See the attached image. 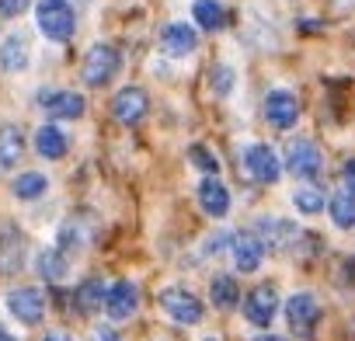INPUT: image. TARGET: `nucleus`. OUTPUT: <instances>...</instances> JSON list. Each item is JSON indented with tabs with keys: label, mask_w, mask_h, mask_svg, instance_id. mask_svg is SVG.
<instances>
[{
	"label": "nucleus",
	"mask_w": 355,
	"mask_h": 341,
	"mask_svg": "<svg viewBox=\"0 0 355 341\" xmlns=\"http://www.w3.org/2000/svg\"><path fill=\"white\" fill-rule=\"evenodd\" d=\"M35 25L49 42H67L77 28V15L67 0H39L35 4Z\"/></svg>",
	"instance_id": "nucleus-1"
},
{
	"label": "nucleus",
	"mask_w": 355,
	"mask_h": 341,
	"mask_svg": "<svg viewBox=\"0 0 355 341\" xmlns=\"http://www.w3.org/2000/svg\"><path fill=\"white\" fill-rule=\"evenodd\" d=\"M119 67H122V53H119L115 46H108V42H98V46L87 49L80 77H84L87 87H105V84L119 73Z\"/></svg>",
	"instance_id": "nucleus-2"
},
{
	"label": "nucleus",
	"mask_w": 355,
	"mask_h": 341,
	"mask_svg": "<svg viewBox=\"0 0 355 341\" xmlns=\"http://www.w3.org/2000/svg\"><path fill=\"white\" fill-rule=\"evenodd\" d=\"M157 303H160V310H164L171 320H178V324H199V320L206 317L202 299H199L196 292L182 289V286H171V289H164V292L157 296Z\"/></svg>",
	"instance_id": "nucleus-3"
},
{
	"label": "nucleus",
	"mask_w": 355,
	"mask_h": 341,
	"mask_svg": "<svg viewBox=\"0 0 355 341\" xmlns=\"http://www.w3.org/2000/svg\"><path fill=\"white\" fill-rule=\"evenodd\" d=\"M244 167L258 185H275L282 178V164H279V157L268 143H251L244 150Z\"/></svg>",
	"instance_id": "nucleus-4"
},
{
	"label": "nucleus",
	"mask_w": 355,
	"mask_h": 341,
	"mask_svg": "<svg viewBox=\"0 0 355 341\" xmlns=\"http://www.w3.org/2000/svg\"><path fill=\"white\" fill-rule=\"evenodd\" d=\"M320 167H324V157H320V150L310 143V139H293L289 146H286V170L293 178H317L320 175Z\"/></svg>",
	"instance_id": "nucleus-5"
},
{
	"label": "nucleus",
	"mask_w": 355,
	"mask_h": 341,
	"mask_svg": "<svg viewBox=\"0 0 355 341\" xmlns=\"http://www.w3.org/2000/svg\"><path fill=\"white\" fill-rule=\"evenodd\" d=\"M265 122L272 129H293L300 122V98L293 91H282V87L268 91L265 94Z\"/></svg>",
	"instance_id": "nucleus-6"
},
{
	"label": "nucleus",
	"mask_w": 355,
	"mask_h": 341,
	"mask_svg": "<svg viewBox=\"0 0 355 341\" xmlns=\"http://www.w3.org/2000/svg\"><path fill=\"white\" fill-rule=\"evenodd\" d=\"M286 320H289L293 334H300V338H313V327H317V320H320V306H317V299H313L310 292H296V296H289V299H286Z\"/></svg>",
	"instance_id": "nucleus-7"
},
{
	"label": "nucleus",
	"mask_w": 355,
	"mask_h": 341,
	"mask_svg": "<svg viewBox=\"0 0 355 341\" xmlns=\"http://www.w3.org/2000/svg\"><path fill=\"white\" fill-rule=\"evenodd\" d=\"M275 313H279V292H275V286H268V282L254 286L248 292V299H244V317L254 327H268L275 320Z\"/></svg>",
	"instance_id": "nucleus-8"
},
{
	"label": "nucleus",
	"mask_w": 355,
	"mask_h": 341,
	"mask_svg": "<svg viewBox=\"0 0 355 341\" xmlns=\"http://www.w3.org/2000/svg\"><path fill=\"white\" fill-rule=\"evenodd\" d=\"M39 105L46 115L53 119H80L87 101L77 94V91H67V87H53V91H39Z\"/></svg>",
	"instance_id": "nucleus-9"
},
{
	"label": "nucleus",
	"mask_w": 355,
	"mask_h": 341,
	"mask_svg": "<svg viewBox=\"0 0 355 341\" xmlns=\"http://www.w3.org/2000/svg\"><path fill=\"white\" fill-rule=\"evenodd\" d=\"M25 268V234L15 223L0 227V275H18Z\"/></svg>",
	"instance_id": "nucleus-10"
},
{
	"label": "nucleus",
	"mask_w": 355,
	"mask_h": 341,
	"mask_svg": "<svg viewBox=\"0 0 355 341\" xmlns=\"http://www.w3.org/2000/svg\"><path fill=\"white\" fill-rule=\"evenodd\" d=\"M8 310L21 324H39L46 317V296L39 289H28V286L25 289H11L8 292Z\"/></svg>",
	"instance_id": "nucleus-11"
},
{
	"label": "nucleus",
	"mask_w": 355,
	"mask_h": 341,
	"mask_svg": "<svg viewBox=\"0 0 355 341\" xmlns=\"http://www.w3.org/2000/svg\"><path fill=\"white\" fill-rule=\"evenodd\" d=\"M150 112V98L143 87H122L112 101V115L122 122V125H136L143 122V115Z\"/></svg>",
	"instance_id": "nucleus-12"
},
{
	"label": "nucleus",
	"mask_w": 355,
	"mask_h": 341,
	"mask_svg": "<svg viewBox=\"0 0 355 341\" xmlns=\"http://www.w3.org/2000/svg\"><path fill=\"white\" fill-rule=\"evenodd\" d=\"M265 241L258 237V234H237L234 241H230V254H234V265H237V272H258L261 268V261H265Z\"/></svg>",
	"instance_id": "nucleus-13"
},
{
	"label": "nucleus",
	"mask_w": 355,
	"mask_h": 341,
	"mask_svg": "<svg viewBox=\"0 0 355 341\" xmlns=\"http://www.w3.org/2000/svg\"><path fill=\"white\" fill-rule=\"evenodd\" d=\"M199 206H202V213L213 216V220H223V216L230 213V192H227V185H223L216 175H206V178L199 182Z\"/></svg>",
	"instance_id": "nucleus-14"
},
{
	"label": "nucleus",
	"mask_w": 355,
	"mask_h": 341,
	"mask_svg": "<svg viewBox=\"0 0 355 341\" xmlns=\"http://www.w3.org/2000/svg\"><path fill=\"white\" fill-rule=\"evenodd\" d=\"M136 306H139V289H136V282H115V286L108 289V296H105V313H108L112 320H129V317L136 313Z\"/></svg>",
	"instance_id": "nucleus-15"
},
{
	"label": "nucleus",
	"mask_w": 355,
	"mask_h": 341,
	"mask_svg": "<svg viewBox=\"0 0 355 341\" xmlns=\"http://www.w3.org/2000/svg\"><path fill=\"white\" fill-rule=\"evenodd\" d=\"M160 46L167 56H189L199 46V32L192 25H167L160 35Z\"/></svg>",
	"instance_id": "nucleus-16"
},
{
	"label": "nucleus",
	"mask_w": 355,
	"mask_h": 341,
	"mask_svg": "<svg viewBox=\"0 0 355 341\" xmlns=\"http://www.w3.org/2000/svg\"><path fill=\"white\" fill-rule=\"evenodd\" d=\"M25 153V132L21 125H0V170H15Z\"/></svg>",
	"instance_id": "nucleus-17"
},
{
	"label": "nucleus",
	"mask_w": 355,
	"mask_h": 341,
	"mask_svg": "<svg viewBox=\"0 0 355 341\" xmlns=\"http://www.w3.org/2000/svg\"><path fill=\"white\" fill-rule=\"evenodd\" d=\"M67 150H70V139L60 125H39V132H35V153L39 157L60 160V157H67Z\"/></svg>",
	"instance_id": "nucleus-18"
},
{
	"label": "nucleus",
	"mask_w": 355,
	"mask_h": 341,
	"mask_svg": "<svg viewBox=\"0 0 355 341\" xmlns=\"http://www.w3.org/2000/svg\"><path fill=\"white\" fill-rule=\"evenodd\" d=\"M258 237L265 241V247L282 251V247H289V244L300 237V227H293V223H286V220H261V223H258Z\"/></svg>",
	"instance_id": "nucleus-19"
},
{
	"label": "nucleus",
	"mask_w": 355,
	"mask_h": 341,
	"mask_svg": "<svg viewBox=\"0 0 355 341\" xmlns=\"http://www.w3.org/2000/svg\"><path fill=\"white\" fill-rule=\"evenodd\" d=\"M105 296H108L105 282L101 279H87L73 292V310L77 313H98V310H105Z\"/></svg>",
	"instance_id": "nucleus-20"
},
{
	"label": "nucleus",
	"mask_w": 355,
	"mask_h": 341,
	"mask_svg": "<svg viewBox=\"0 0 355 341\" xmlns=\"http://www.w3.org/2000/svg\"><path fill=\"white\" fill-rule=\"evenodd\" d=\"M0 70H4V73L28 70V42L21 35H11V39L0 42Z\"/></svg>",
	"instance_id": "nucleus-21"
},
{
	"label": "nucleus",
	"mask_w": 355,
	"mask_h": 341,
	"mask_svg": "<svg viewBox=\"0 0 355 341\" xmlns=\"http://www.w3.org/2000/svg\"><path fill=\"white\" fill-rule=\"evenodd\" d=\"M192 18L206 32H220L227 25V11H223L220 0H196V4H192Z\"/></svg>",
	"instance_id": "nucleus-22"
},
{
	"label": "nucleus",
	"mask_w": 355,
	"mask_h": 341,
	"mask_svg": "<svg viewBox=\"0 0 355 341\" xmlns=\"http://www.w3.org/2000/svg\"><path fill=\"white\" fill-rule=\"evenodd\" d=\"M209 299L216 303V310H234L241 303V286L234 282V275H216L209 282Z\"/></svg>",
	"instance_id": "nucleus-23"
},
{
	"label": "nucleus",
	"mask_w": 355,
	"mask_h": 341,
	"mask_svg": "<svg viewBox=\"0 0 355 341\" xmlns=\"http://www.w3.org/2000/svg\"><path fill=\"white\" fill-rule=\"evenodd\" d=\"M327 213H331L334 227L352 230V227H355V195H352V192H338V195H331Z\"/></svg>",
	"instance_id": "nucleus-24"
},
{
	"label": "nucleus",
	"mask_w": 355,
	"mask_h": 341,
	"mask_svg": "<svg viewBox=\"0 0 355 341\" xmlns=\"http://www.w3.org/2000/svg\"><path fill=\"white\" fill-rule=\"evenodd\" d=\"M67 272H70V265H67V254H63L60 247H49V251L39 254V275H42V279H49V282H63Z\"/></svg>",
	"instance_id": "nucleus-25"
},
{
	"label": "nucleus",
	"mask_w": 355,
	"mask_h": 341,
	"mask_svg": "<svg viewBox=\"0 0 355 341\" xmlns=\"http://www.w3.org/2000/svg\"><path fill=\"white\" fill-rule=\"evenodd\" d=\"M46 189H49V178H46V175H39V170H25V175L15 182V195H18L21 202L42 199V195H46Z\"/></svg>",
	"instance_id": "nucleus-26"
},
{
	"label": "nucleus",
	"mask_w": 355,
	"mask_h": 341,
	"mask_svg": "<svg viewBox=\"0 0 355 341\" xmlns=\"http://www.w3.org/2000/svg\"><path fill=\"white\" fill-rule=\"evenodd\" d=\"M293 206H296L303 216H317V213L324 209V195L313 192V189H300V192L293 195Z\"/></svg>",
	"instance_id": "nucleus-27"
},
{
	"label": "nucleus",
	"mask_w": 355,
	"mask_h": 341,
	"mask_svg": "<svg viewBox=\"0 0 355 341\" xmlns=\"http://www.w3.org/2000/svg\"><path fill=\"white\" fill-rule=\"evenodd\" d=\"M189 160H192L199 170H206V175H216V170H220V157H216V153H209L202 143H196V146L189 150Z\"/></svg>",
	"instance_id": "nucleus-28"
},
{
	"label": "nucleus",
	"mask_w": 355,
	"mask_h": 341,
	"mask_svg": "<svg viewBox=\"0 0 355 341\" xmlns=\"http://www.w3.org/2000/svg\"><path fill=\"white\" fill-rule=\"evenodd\" d=\"M213 87H216V94H220V98H227V94H230V87H234V70L216 67V70H213Z\"/></svg>",
	"instance_id": "nucleus-29"
},
{
	"label": "nucleus",
	"mask_w": 355,
	"mask_h": 341,
	"mask_svg": "<svg viewBox=\"0 0 355 341\" xmlns=\"http://www.w3.org/2000/svg\"><path fill=\"white\" fill-rule=\"evenodd\" d=\"M32 0H0V18H18L28 11Z\"/></svg>",
	"instance_id": "nucleus-30"
},
{
	"label": "nucleus",
	"mask_w": 355,
	"mask_h": 341,
	"mask_svg": "<svg viewBox=\"0 0 355 341\" xmlns=\"http://www.w3.org/2000/svg\"><path fill=\"white\" fill-rule=\"evenodd\" d=\"M341 182H345V192H352V195H355V160H348V164H345Z\"/></svg>",
	"instance_id": "nucleus-31"
},
{
	"label": "nucleus",
	"mask_w": 355,
	"mask_h": 341,
	"mask_svg": "<svg viewBox=\"0 0 355 341\" xmlns=\"http://www.w3.org/2000/svg\"><path fill=\"white\" fill-rule=\"evenodd\" d=\"M98 341H119V334L112 327H98Z\"/></svg>",
	"instance_id": "nucleus-32"
},
{
	"label": "nucleus",
	"mask_w": 355,
	"mask_h": 341,
	"mask_svg": "<svg viewBox=\"0 0 355 341\" xmlns=\"http://www.w3.org/2000/svg\"><path fill=\"white\" fill-rule=\"evenodd\" d=\"M42 341H73V338H70V334H63V331H49Z\"/></svg>",
	"instance_id": "nucleus-33"
},
{
	"label": "nucleus",
	"mask_w": 355,
	"mask_h": 341,
	"mask_svg": "<svg viewBox=\"0 0 355 341\" xmlns=\"http://www.w3.org/2000/svg\"><path fill=\"white\" fill-rule=\"evenodd\" d=\"M254 341H289V338H279V334H258Z\"/></svg>",
	"instance_id": "nucleus-34"
},
{
	"label": "nucleus",
	"mask_w": 355,
	"mask_h": 341,
	"mask_svg": "<svg viewBox=\"0 0 355 341\" xmlns=\"http://www.w3.org/2000/svg\"><path fill=\"white\" fill-rule=\"evenodd\" d=\"M0 341H18V338H11V334H8L4 327H0Z\"/></svg>",
	"instance_id": "nucleus-35"
},
{
	"label": "nucleus",
	"mask_w": 355,
	"mask_h": 341,
	"mask_svg": "<svg viewBox=\"0 0 355 341\" xmlns=\"http://www.w3.org/2000/svg\"><path fill=\"white\" fill-rule=\"evenodd\" d=\"M206 341H216V338H206Z\"/></svg>",
	"instance_id": "nucleus-36"
}]
</instances>
